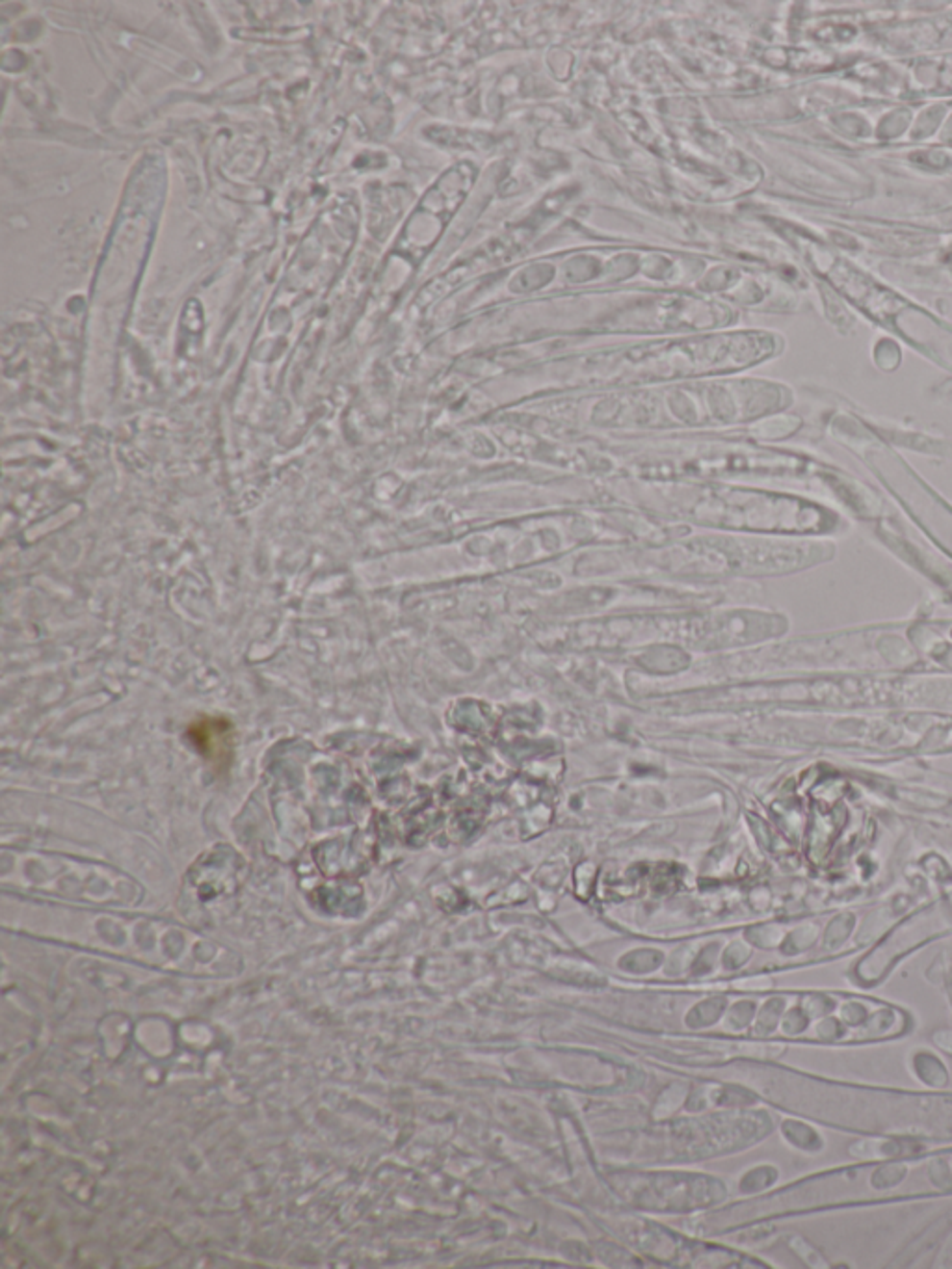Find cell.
<instances>
[{
  "label": "cell",
  "mask_w": 952,
  "mask_h": 1269,
  "mask_svg": "<svg viewBox=\"0 0 952 1269\" xmlns=\"http://www.w3.org/2000/svg\"><path fill=\"white\" fill-rule=\"evenodd\" d=\"M930 1153L865 1159L864 1163L828 1169L796 1185L790 1191L789 1206L798 1212H830L868 1205L938 1199L939 1195L928 1177Z\"/></svg>",
  "instance_id": "7a4b0ae2"
},
{
  "label": "cell",
  "mask_w": 952,
  "mask_h": 1269,
  "mask_svg": "<svg viewBox=\"0 0 952 1269\" xmlns=\"http://www.w3.org/2000/svg\"><path fill=\"white\" fill-rule=\"evenodd\" d=\"M932 1043L943 1053L952 1055V1029H938L932 1033Z\"/></svg>",
  "instance_id": "5b68a950"
},
{
  "label": "cell",
  "mask_w": 952,
  "mask_h": 1269,
  "mask_svg": "<svg viewBox=\"0 0 952 1269\" xmlns=\"http://www.w3.org/2000/svg\"><path fill=\"white\" fill-rule=\"evenodd\" d=\"M938 1240H941V1243H939V1249L936 1251L932 1266L934 1268H952V1213H949L943 1219H939L934 1227H930L924 1232L921 1240L910 1245L904 1251V1255L900 1258H906V1260H902V1264H908V1260H915L926 1249L934 1247V1243H938Z\"/></svg>",
  "instance_id": "3957f363"
},
{
  "label": "cell",
  "mask_w": 952,
  "mask_h": 1269,
  "mask_svg": "<svg viewBox=\"0 0 952 1269\" xmlns=\"http://www.w3.org/2000/svg\"><path fill=\"white\" fill-rule=\"evenodd\" d=\"M908 1067L915 1079H919L924 1087L932 1091H941L949 1085L951 1074L932 1050H915L908 1059Z\"/></svg>",
  "instance_id": "277c9868"
},
{
  "label": "cell",
  "mask_w": 952,
  "mask_h": 1269,
  "mask_svg": "<svg viewBox=\"0 0 952 1269\" xmlns=\"http://www.w3.org/2000/svg\"><path fill=\"white\" fill-rule=\"evenodd\" d=\"M800 1109L830 1129L867 1137L952 1141L951 1093H915L796 1076Z\"/></svg>",
  "instance_id": "6da1fadb"
}]
</instances>
